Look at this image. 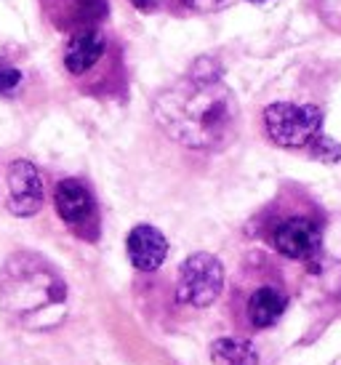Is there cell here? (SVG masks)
Returning a JSON list of instances; mask_svg holds the SVG:
<instances>
[{
    "label": "cell",
    "mask_w": 341,
    "mask_h": 365,
    "mask_svg": "<svg viewBox=\"0 0 341 365\" xmlns=\"http://www.w3.org/2000/svg\"><path fill=\"white\" fill-rule=\"evenodd\" d=\"M43 205L41 171L30 160H14L9 165V211L14 216H35Z\"/></svg>",
    "instance_id": "52a82bcc"
},
{
    "label": "cell",
    "mask_w": 341,
    "mask_h": 365,
    "mask_svg": "<svg viewBox=\"0 0 341 365\" xmlns=\"http://www.w3.org/2000/svg\"><path fill=\"white\" fill-rule=\"evenodd\" d=\"M21 81H24V78H21L19 67H16L14 61L0 56V96H11V93H16L19 91Z\"/></svg>",
    "instance_id": "4fadbf2b"
},
{
    "label": "cell",
    "mask_w": 341,
    "mask_h": 365,
    "mask_svg": "<svg viewBox=\"0 0 341 365\" xmlns=\"http://www.w3.org/2000/svg\"><path fill=\"white\" fill-rule=\"evenodd\" d=\"M322 230L317 222H312L307 216H291L275 227L272 232V245L288 259H312L320 251Z\"/></svg>",
    "instance_id": "5b68a950"
},
{
    "label": "cell",
    "mask_w": 341,
    "mask_h": 365,
    "mask_svg": "<svg viewBox=\"0 0 341 365\" xmlns=\"http://www.w3.org/2000/svg\"><path fill=\"white\" fill-rule=\"evenodd\" d=\"M54 203L61 222L70 227L72 232H83V230H93L96 222V200L88 192V187L78 179H61L54 192Z\"/></svg>",
    "instance_id": "8992f818"
},
{
    "label": "cell",
    "mask_w": 341,
    "mask_h": 365,
    "mask_svg": "<svg viewBox=\"0 0 341 365\" xmlns=\"http://www.w3.org/2000/svg\"><path fill=\"white\" fill-rule=\"evenodd\" d=\"M133 3H136L139 9H144V11H152L158 3H161V0H133Z\"/></svg>",
    "instance_id": "2e32d148"
},
{
    "label": "cell",
    "mask_w": 341,
    "mask_h": 365,
    "mask_svg": "<svg viewBox=\"0 0 341 365\" xmlns=\"http://www.w3.org/2000/svg\"><path fill=\"white\" fill-rule=\"evenodd\" d=\"M315 6H317L322 21L341 32V0H315Z\"/></svg>",
    "instance_id": "9a60e30c"
},
{
    "label": "cell",
    "mask_w": 341,
    "mask_h": 365,
    "mask_svg": "<svg viewBox=\"0 0 341 365\" xmlns=\"http://www.w3.org/2000/svg\"><path fill=\"white\" fill-rule=\"evenodd\" d=\"M126 251H128L131 264L139 272H155V269H161L168 256V240L152 224H136L128 232Z\"/></svg>",
    "instance_id": "9c48e42d"
},
{
    "label": "cell",
    "mask_w": 341,
    "mask_h": 365,
    "mask_svg": "<svg viewBox=\"0 0 341 365\" xmlns=\"http://www.w3.org/2000/svg\"><path fill=\"white\" fill-rule=\"evenodd\" d=\"M152 115L173 142L203 153L227 150L240 125L235 93L219 67L205 59L155 96Z\"/></svg>",
    "instance_id": "6da1fadb"
},
{
    "label": "cell",
    "mask_w": 341,
    "mask_h": 365,
    "mask_svg": "<svg viewBox=\"0 0 341 365\" xmlns=\"http://www.w3.org/2000/svg\"><path fill=\"white\" fill-rule=\"evenodd\" d=\"M264 131L278 147L304 150L322 133V110L315 104L275 102L264 110Z\"/></svg>",
    "instance_id": "3957f363"
},
{
    "label": "cell",
    "mask_w": 341,
    "mask_h": 365,
    "mask_svg": "<svg viewBox=\"0 0 341 365\" xmlns=\"http://www.w3.org/2000/svg\"><path fill=\"white\" fill-rule=\"evenodd\" d=\"M253 3H264V0H253Z\"/></svg>",
    "instance_id": "e0dca14e"
},
{
    "label": "cell",
    "mask_w": 341,
    "mask_h": 365,
    "mask_svg": "<svg viewBox=\"0 0 341 365\" xmlns=\"http://www.w3.org/2000/svg\"><path fill=\"white\" fill-rule=\"evenodd\" d=\"M213 365H259L256 349L245 339H216L211 344Z\"/></svg>",
    "instance_id": "7c38bea8"
},
{
    "label": "cell",
    "mask_w": 341,
    "mask_h": 365,
    "mask_svg": "<svg viewBox=\"0 0 341 365\" xmlns=\"http://www.w3.org/2000/svg\"><path fill=\"white\" fill-rule=\"evenodd\" d=\"M107 14L104 0H56V16L51 19L67 30H86L96 27V21Z\"/></svg>",
    "instance_id": "30bf717a"
},
{
    "label": "cell",
    "mask_w": 341,
    "mask_h": 365,
    "mask_svg": "<svg viewBox=\"0 0 341 365\" xmlns=\"http://www.w3.org/2000/svg\"><path fill=\"white\" fill-rule=\"evenodd\" d=\"M307 150L312 153V158H317V160H322V163H339L341 160V144L328 139V136H322V133L307 147Z\"/></svg>",
    "instance_id": "5bb4252c"
},
{
    "label": "cell",
    "mask_w": 341,
    "mask_h": 365,
    "mask_svg": "<svg viewBox=\"0 0 341 365\" xmlns=\"http://www.w3.org/2000/svg\"><path fill=\"white\" fill-rule=\"evenodd\" d=\"M221 288H224V267L213 254L200 251L181 264L179 280H176L179 302L195 307V309H203L219 299Z\"/></svg>",
    "instance_id": "277c9868"
},
{
    "label": "cell",
    "mask_w": 341,
    "mask_h": 365,
    "mask_svg": "<svg viewBox=\"0 0 341 365\" xmlns=\"http://www.w3.org/2000/svg\"><path fill=\"white\" fill-rule=\"evenodd\" d=\"M104 53H107V38L101 35V30L96 27L75 30L64 46V70L72 78H83L104 59Z\"/></svg>",
    "instance_id": "ba28073f"
},
{
    "label": "cell",
    "mask_w": 341,
    "mask_h": 365,
    "mask_svg": "<svg viewBox=\"0 0 341 365\" xmlns=\"http://www.w3.org/2000/svg\"><path fill=\"white\" fill-rule=\"evenodd\" d=\"M285 307H288V299L280 288L264 285L259 291H253V296L248 299V317L256 328H270L283 317Z\"/></svg>",
    "instance_id": "8fae6325"
},
{
    "label": "cell",
    "mask_w": 341,
    "mask_h": 365,
    "mask_svg": "<svg viewBox=\"0 0 341 365\" xmlns=\"http://www.w3.org/2000/svg\"><path fill=\"white\" fill-rule=\"evenodd\" d=\"M0 309L27 331H51L67 314V285L49 259L19 251L0 267Z\"/></svg>",
    "instance_id": "7a4b0ae2"
}]
</instances>
